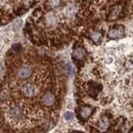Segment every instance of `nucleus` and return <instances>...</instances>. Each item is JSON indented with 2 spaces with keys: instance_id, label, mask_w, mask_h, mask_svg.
Returning <instances> with one entry per match:
<instances>
[{
  "instance_id": "3",
  "label": "nucleus",
  "mask_w": 133,
  "mask_h": 133,
  "mask_svg": "<svg viewBox=\"0 0 133 133\" xmlns=\"http://www.w3.org/2000/svg\"><path fill=\"white\" fill-rule=\"evenodd\" d=\"M123 12V6L120 5V4H116L114 6H112L108 12V16H107V21L109 22H113V21H116L119 17H121Z\"/></svg>"
},
{
  "instance_id": "6",
  "label": "nucleus",
  "mask_w": 133,
  "mask_h": 133,
  "mask_svg": "<svg viewBox=\"0 0 133 133\" xmlns=\"http://www.w3.org/2000/svg\"><path fill=\"white\" fill-rule=\"evenodd\" d=\"M34 4V0H22V6L27 10Z\"/></svg>"
},
{
  "instance_id": "8",
  "label": "nucleus",
  "mask_w": 133,
  "mask_h": 133,
  "mask_svg": "<svg viewBox=\"0 0 133 133\" xmlns=\"http://www.w3.org/2000/svg\"><path fill=\"white\" fill-rule=\"evenodd\" d=\"M3 77V66L0 64V79Z\"/></svg>"
},
{
  "instance_id": "1",
  "label": "nucleus",
  "mask_w": 133,
  "mask_h": 133,
  "mask_svg": "<svg viewBox=\"0 0 133 133\" xmlns=\"http://www.w3.org/2000/svg\"><path fill=\"white\" fill-rule=\"evenodd\" d=\"M125 35H126V31H125V28L122 25H115V26H113L110 29V31L108 32L109 39H112V40L122 39V38L125 37Z\"/></svg>"
},
{
  "instance_id": "7",
  "label": "nucleus",
  "mask_w": 133,
  "mask_h": 133,
  "mask_svg": "<svg viewBox=\"0 0 133 133\" xmlns=\"http://www.w3.org/2000/svg\"><path fill=\"white\" fill-rule=\"evenodd\" d=\"M73 118H74V115L71 112H66V114H65V119L66 120H72Z\"/></svg>"
},
{
  "instance_id": "5",
  "label": "nucleus",
  "mask_w": 133,
  "mask_h": 133,
  "mask_svg": "<svg viewBox=\"0 0 133 133\" xmlns=\"http://www.w3.org/2000/svg\"><path fill=\"white\" fill-rule=\"evenodd\" d=\"M61 4H62V0H47V2L45 3V6L48 9H54L58 7Z\"/></svg>"
},
{
  "instance_id": "4",
  "label": "nucleus",
  "mask_w": 133,
  "mask_h": 133,
  "mask_svg": "<svg viewBox=\"0 0 133 133\" xmlns=\"http://www.w3.org/2000/svg\"><path fill=\"white\" fill-rule=\"evenodd\" d=\"M88 38L92 41L93 44L95 45H99L102 42V38H103V34L98 30H91L88 33Z\"/></svg>"
},
{
  "instance_id": "2",
  "label": "nucleus",
  "mask_w": 133,
  "mask_h": 133,
  "mask_svg": "<svg viewBox=\"0 0 133 133\" xmlns=\"http://www.w3.org/2000/svg\"><path fill=\"white\" fill-rule=\"evenodd\" d=\"M72 57L76 63H83L85 62L86 57H87V51L84 48L83 46L80 45H76L73 49L72 52Z\"/></svg>"
}]
</instances>
